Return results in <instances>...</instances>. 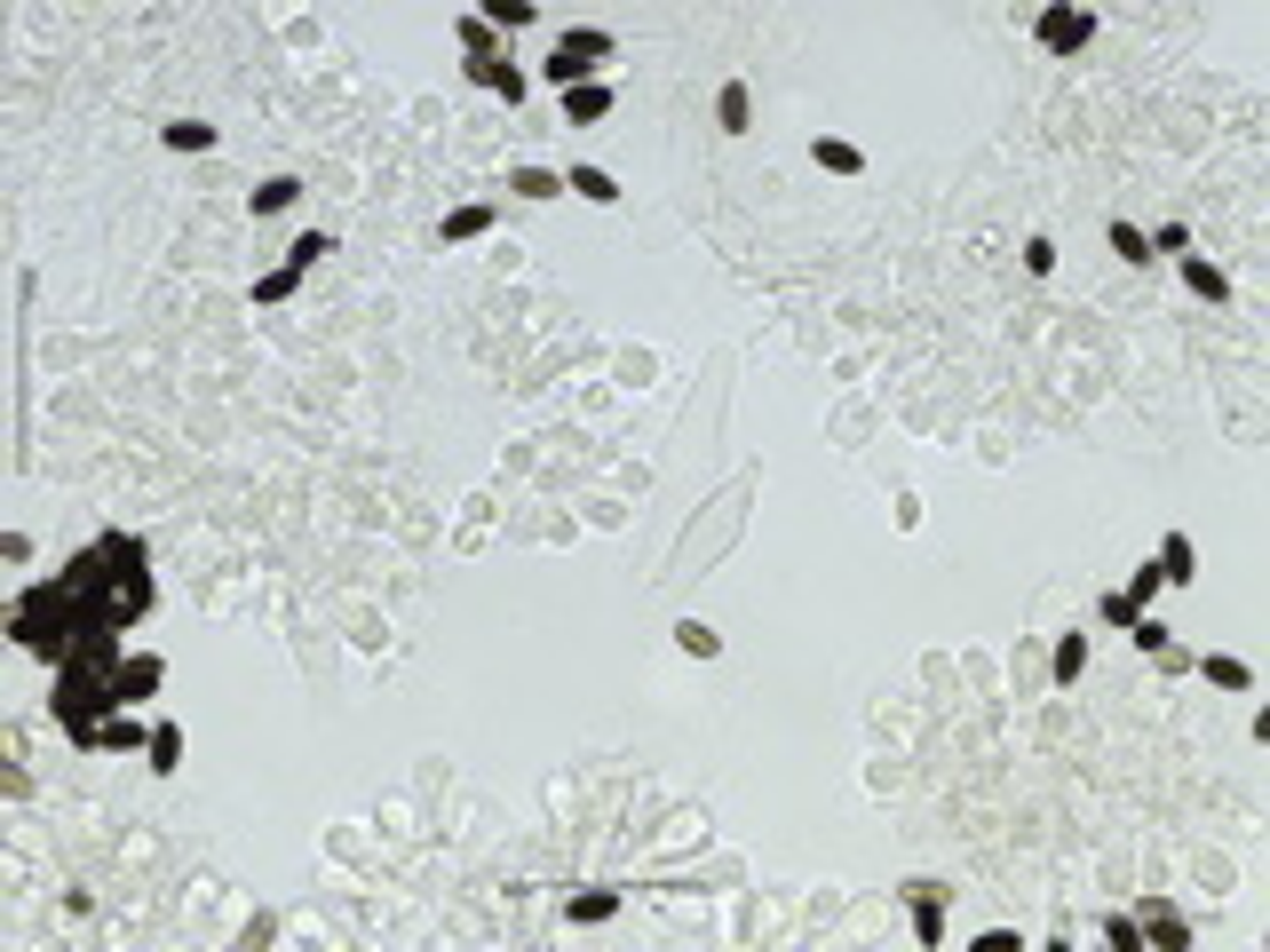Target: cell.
Here are the masks:
<instances>
[{
    "mask_svg": "<svg viewBox=\"0 0 1270 952\" xmlns=\"http://www.w3.org/2000/svg\"><path fill=\"white\" fill-rule=\"evenodd\" d=\"M603 56H612V32L580 25V32L549 56V88H564V96H572V88H588V64H603Z\"/></svg>",
    "mask_w": 1270,
    "mask_h": 952,
    "instance_id": "obj_1",
    "label": "cell"
},
{
    "mask_svg": "<svg viewBox=\"0 0 1270 952\" xmlns=\"http://www.w3.org/2000/svg\"><path fill=\"white\" fill-rule=\"evenodd\" d=\"M1087 40H1096V16H1087V9H1040V48L1080 56Z\"/></svg>",
    "mask_w": 1270,
    "mask_h": 952,
    "instance_id": "obj_2",
    "label": "cell"
},
{
    "mask_svg": "<svg viewBox=\"0 0 1270 952\" xmlns=\"http://www.w3.org/2000/svg\"><path fill=\"white\" fill-rule=\"evenodd\" d=\"M905 905H914V937H921V944H945V889L914 881V889H905Z\"/></svg>",
    "mask_w": 1270,
    "mask_h": 952,
    "instance_id": "obj_3",
    "label": "cell"
},
{
    "mask_svg": "<svg viewBox=\"0 0 1270 952\" xmlns=\"http://www.w3.org/2000/svg\"><path fill=\"white\" fill-rule=\"evenodd\" d=\"M461 72H469V88H493V96H509V104L524 96V72H516V64H500V56H469Z\"/></svg>",
    "mask_w": 1270,
    "mask_h": 952,
    "instance_id": "obj_4",
    "label": "cell"
},
{
    "mask_svg": "<svg viewBox=\"0 0 1270 952\" xmlns=\"http://www.w3.org/2000/svg\"><path fill=\"white\" fill-rule=\"evenodd\" d=\"M135 746H151V722H135V715H104V731H96V755H135Z\"/></svg>",
    "mask_w": 1270,
    "mask_h": 952,
    "instance_id": "obj_5",
    "label": "cell"
},
{
    "mask_svg": "<svg viewBox=\"0 0 1270 952\" xmlns=\"http://www.w3.org/2000/svg\"><path fill=\"white\" fill-rule=\"evenodd\" d=\"M1136 937H1152V944H1176V952H1183V944H1192V928L1176 921V905H1143V928H1136Z\"/></svg>",
    "mask_w": 1270,
    "mask_h": 952,
    "instance_id": "obj_6",
    "label": "cell"
},
{
    "mask_svg": "<svg viewBox=\"0 0 1270 952\" xmlns=\"http://www.w3.org/2000/svg\"><path fill=\"white\" fill-rule=\"evenodd\" d=\"M811 159H818L826 175H858V167H865V151H858V144H842V135H818Z\"/></svg>",
    "mask_w": 1270,
    "mask_h": 952,
    "instance_id": "obj_7",
    "label": "cell"
},
{
    "mask_svg": "<svg viewBox=\"0 0 1270 952\" xmlns=\"http://www.w3.org/2000/svg\"><path fill=\"white\" fill-rule=\"evenodd\" d=\"M159 144H167V151H215V128H207V119H167Z\"/></svg>",
    "mask_w": 1270,
    "mask_h": 952,
    "instance_id": "obj_8",
    "label": "cell"
},
{
    "mask_svg": "<svg viewBox=\"0 0 1270 952\" xmlns=\"http://www.w3.org/2000/svg\"><path fill=\"white\" fill-rule=\"evenodd\" d=\"M564 913H572L580 928H596V921H612V913H619V897H612V889H580V897L564 905Z\"/></svg>",
    "mask_w": 1270,
    "mask_h": 952,
    "instance_id": "obj_9",
    "label": "cell"
},
{
    "mask_svg": "<svg viewBox=\"0 0 1270 952\" xmlns=\"http://www.w3.org/2000/svg\"><path fill=\"white\" fill-rule=\"evenodd\" d=\"M1183 287H1192L1199 302H1223V294H1231V278H1223L1215 262H1199V254H1192V262H1183Z\"/></svg>",
    "mask_w": 1270,
    "mask_h": 952,
    "instance_id": "obj_10",
    "label": "cell"
},
{
    "mask_svg": "<svg viewBox=\"0 0 1270 952\" xmlns=\"http://www.w3.org/2000/svg\"><path fill=\"white\" fill-rule=\"evenodd\" d=\"M437 231H446L453 247H461V238H485V231H493V207H453L446 222H437Z\"/></svg>",
    "mask_w": 1270,
    "mask_h": 952,
    "instance_id": "obj_11",
    "label": "cell"
},
{
    "mask_svg": "<svg viewBox=\"0 0 1270 952\" xmlns=\"http://www.w3.org/2000/svg\"><path fill=\"white\" fill-rule=\"evenodd\" d=\"M461 48H469V56H493V48H500V32H493V16H485V9H469V16H461Z\"/></svg>",
    "mask_w": 1270,
    "mask_h": 952,
    "instance_id": "obj_12",
    "label": "cell"
},
{
    "mask_svg": "<svg viewBox=\"0 0 1270 952\" xmlns=\"http://www.w3.org/2000/svg\"><path fill=\"white\" fill-rule=\"evenodd\" d=\"M1199 667H1207V683H1223V691H1246V683H1255V667L1231 659V651H1215V659H1199Z\"/></svg>",
    "mask_w": 1270,
    "mask_h": 952,
    "instance_id": "obj_13",
    "label": "cell"
},
{
    "mask_svg": "<svg viewBox=\"0 0 1270 952\" xmlns=\"http://www.w3.org/2000/svg\"><path fill=\"white\" fill-rule=\"evenodd\" d=\"M144 755H151V770H175V762H184V731H175V722H151Z\"/></svg>",
    "mask_w": 1270,
    "mask_h": 952,
    "instance_id": "obj_14",
    "label": "cell"
},
{
    "mask_svg": "<svg viewBox=\"0 0 1270 952\" xmlns=\"http://www.w3.org/2000/svg\"><path fill=\"white\" fill-rule=\"evenodd\" d=\"M564 184H572L580 199H596V207H612V199H619V184H612V175H603V167H572V175H564Z\"/></svg>",
    "mask_w": 1270,
    "mask_h": 952,
    "instance_id": "obj_15",
    "label": "cell"
},
{
    "mask_svg": "<svg viewBox=\"0 0 1270 952\" xmlns=\"http://www.w3.org/2000/svg\"><path fill=\"white\" fill-rule=\"evenodd\" d=\"M564 112H572V119H603V112H612V88H603V79H588V88L564 96Z\"/></svg>",
    "mask_w": 1270,
    "mask_h": 952,
    "instance_id": "obj_16",
    "label": "cell"
},
{
    "mask_svg": "<svg viewBox=\"0 0 1270 952\" xmlns=\"http://www.w3.org/2000/svg\"><path fill=\"white\" fill-rule=\"evenodd\" d=\"M675 643H683L691 659H722V635H715V627H699V619H683V627H675Z\"/></svg>",
    "mask_w": 1270,
    "mask_h": 952,
    "instance_id": "obj_17",
    "label": "cell"
},
{
    "mask_svg": "<svg viewBox=\"0 0 1270 952\" xmlns=\"http://www.w3.org/2000/svg\"><path fill=\"white\" fill-rule=\"evenodd\" d=\"M294 191H302L294 175H278V184H262V191H254V215H287V207H294Z\"/></svg>",
    "mask_w": 1270,
    "mask_h": 952,
    "instance_id": "obj_18",
    "label": "cell"
},
{
    "mask_svg": "<svg viewBox=\"0 0 1270 952\" xmlns=\"http://www.w3.org/2000/svg\"><path fill=\"white\" fill-rule=\"evenodd\" d=\"M1112 254H1120V262H1143V254H1152V238H1143L1136 222H1112Z\"/></svg>",
    "mask_w": 1270,
    "mask_h": 952,
    "instance_id": "obj_19",
    "label": "cell"
},
{
    "mask_svg": "<svg viewBox=\"0 0 1270 952\" xmlns=\"http://www.w3.org/2000/svg\"><path fill=\"white\" fill-rule=\"evenodd\" d=\"M516 191H524V199H556L564 175H549V167H516Z\"/></svg>",
    "mask_w": 1270,
    "mask_h": 952,
    "instance_id": "obj_20",
    "label": "cell"
},
{
    "mask_svg": "<svg viewBox=\"0 0 1270 952\" xmlns=\"http://www.w3.org/2000/svg\"><path fill=\"white\" fill-rule=\"evenodd\" d=\"M1080 667H1087V643L1064 635V643H1056V683H1080Z\"/></svg>",
    "mask_w": 1270,
    "mask_h": 952,
    "instance_id": "obj_21",
    "label": "cell"
},
{
    "mask_svg": "<svg viewBox=\"0 0 1270 952\" xmlns=\"http://www.w3.org/2000/svg\"><path fill=\"white\" fill-rule=\"evenodd\" d=\"M1159 572H1167V580H1192V540H1183V532H1167V556H1159Z\"/></svg>",
    "mask_w": 1270,
    "mask_h": 952,
    "instance_id": "obj_22",
    "label": "cell"
},
{
    "mask_svg": "<svg viewBox=\"0 0 1270 952\" xmlns=\"http://www.w3.org/2000/svg\"><path fill=\"white\" fill-rule=\"evenodd\" d=\"M715 112H722V128H731V135H739V128H747V119H755V112H747V88H739V79H731V88H722V104H715Z\"/></svg>",
    "mask_w": 1270,
    "mask_h": 952,
    "instance_id": "obj_23",
    "label": "cell"
},
{
    "mask_svg": "<svg viewBox=\"0 0 1270 952\" xmlns=\"http://www.w3.org/2000/svg\"><path fill=\"white\" fill-rule=\"evenodd\" d=\"M1159 580H1167V572H1159V563H1143V572H1136V580H1127V587H1120V596H1127V603H1136V612H1143V603H1152V596H1159Z\"/></svg>",
    "mask_w": 1270,
    "mask_h": 952,
    "instance_id": "obj_24",
    "label": "cell"
},
{
    "mask_svg": "<svg viewBox=\"0 0 1270 952\" xmlns=\"http://www.w3.org/2000/svg\"><path fill=\"white\" fill-rule=\"evenodd\" d=\"M294 287H302V270L287 262V270H271V278H262V287H254V302H287Z\"/></svg>",
    "mask_w": 1270,
    "mask_h": 952,
    "instance_id": "obj_25",
    "label": "cell"
},
{
    "mask_svg": "<svg viewBox=\"0 0 1270 952\" xmlns=\"http://www.w3.org/2000/svg\"><path fill=\"white\" fill-rule=\"evenodd\" d=\"M326 247H334V238H326V231H302V238H294V254H287V262H294V270H310V262H318V254H326Z\"/></svg>",
    "mask_w": 1270,
    "mask_h": 952,
    "instance_id": "obj_26",
    "label": "cell"
},
{
    "mask_svg": "<svg viewBox=\"0 0 1270 952\" xmlns=\"http://www.w3.org/2000/svg\"><path fill=\"white\" fill-rule=\"evenodd\" d=\"M485 16H493V25H532L540 9H532V0H500V9H485Z\"/></svg>",
    "mask_w": 1270,
    "mask_h": 952,
    "instance_id": "obj_27",
    "label": "cell"
},
{
    "mask_svg": "<svg viewBox=\"0 0 1270 952\" xmlns=\"http://www.w3.org/2000/svg\"><path fill=\"white\" fill-rule=\"evenodd\" d=\"M1024 270L1048 278V270H1056V247H1048V238H1033V247H1024Z\"/></svg>",
    "mask_w": 1270,
    "mask_h": 952,
    "instance_id": "obj_28",
    "label": "cell"
},
{
    "mask_svg": "<svg viewBox=\"0 0 1270 952\" xmlns=\"http://www.w3.org/2000/svg\"><path fill=\"white\" fill-rule=\"evenodd\" d=\"M1104 619H1112V627H1136L1143 612H1136V603H1127V596H1104Z\"/></svg>",
    "mask_w": 1270,
    "mask_h": 952,
    "instance_id": "obj_29",
    "label": "cell"
}]
</instances>
